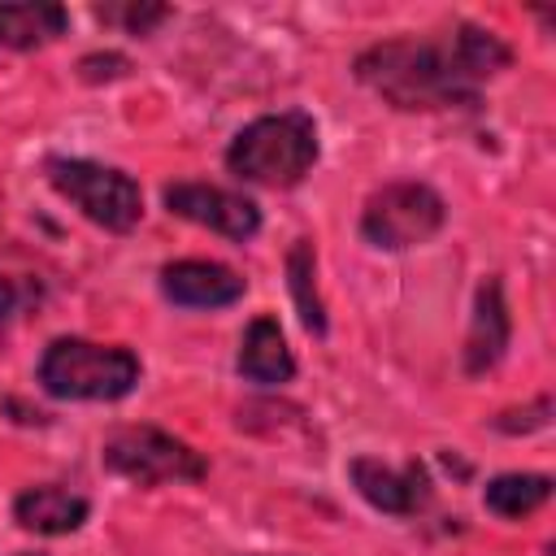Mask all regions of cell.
Listing matches in <instances>:
<instances>
[{"label": "cell", "instance_id": "cell-1", "mask_svg": "<svg viewBox=\"0 0 556 556\" xmlns=\"http://www.w3.org/2000/svg\"><path fill=\"white\" fill-rule=\"evenodd\" d=\"M513 65V48L482 26L460 22L443 39H387L356 56V78L395 109H473L478 87Z\"/></svg>", "mask_w": 556, "mask_h": 556}, {"label": "cell", "instance_id": "cell-2", "mask_svg": "<svg viewBox=\"0 0 556 556\" xmlns=\"http://www.w3.org/2000/svg\"><path fill=\"white\" fill-rule=\"evenodd\" d=\"M317 122L300 109L287 113H265L256 122H248L230 148H226V165L230 174H239L243 182L256 187H295L304 182V174L317 165Z\"/></svg>", "mask_w": 556, "mask_h": 556}, {"label": "cell", "instance_id": "cell-3", "mask_svg": "<svg viewBox=\"0 0 556 556\" xmlns=\"http://www.w3.org/2000/svg\"><path fill=\"white\" fill-rule=\"evenodd\" d=\"M139 382V356L122 343L52 339L39 356V387L56 400H122Z\"/></svg>", "mask_w": 556, "mask_h": 556}, {"label": "cell", "instance_id": "cell-4", "mask_svg": "<svg viewBox=\"0 0 556 556\" xmlns=\"http://www.w3.org/2000/svg\"><path fill=\"white\" fill-rule=\"evenodd\" d=\"M48 182L96 226L126 235L139 226L143 217V191L139 182L117 169V165H100L87 156H52L48 161Z\"/></svg>", "mask_w": 556, "mask_h": 556}, {"label": "cell", "instance_id": "cell-5", "mask_svg": "<svg viewBox=\"0 0 556 556\" xmlns=\"http://www.w3.org/2000/svg\"><path fill=\"white\" fill-rule=\"evenodd\" d=\"M104 469L135 486H161V482H200L208 473V460L178 434L156 426H122L100 447Z\"/></svg>", "mask_w": 556, "mask_h": 556}, {"label": "cell", "instance_id": "cell-6", "mask_svg": "<svg viewBox=\"0 0 556 556\" xmlns=\"http://www.w3.org/2000/svg\"><path fill=\"white\" fill-rule=\"evenodd\" d=\"M447 222V204L434 187L426 182H413V178H400V182H387L378 187L369 200H365V213H361V235L374 243V248H387V252H404V248H417L426 239H434Z\"/></svg>", "mask_w": 556, "mask_h": 556}, {"label": "cell", "instance_id": "cell-7", "mask_svg": "<svg viewBox=\"0 0 556 556\" xmlns=\"http://www.w3.org/2000/svg\"><path fill=\"white\" fill-rule=\"evenodd\" d=\"M165 208L195 222V226H208V230H217L235 243H243L261 230V208L248 195L213 187V182H169L165 187Z\"/></svg>", "mask_w": 556, "mask_h": 556}, {"label": "cell", "instance_id": "cell-8", "mask_svg": "<svg viewBox=\"0 0 556 556\" xmlns=\"http://www.w3.org/2000/svg\"><path fill=\"white\" fill-rule=\"evenodd\" d=\"M348 473H352L361 500L374 504L387 517H413L430 500V473H426L421 460H408L404 469H391L374 456H356L348 465Z\"/></svg>", "mask_w": 556, "mask_h": 556}, {"label": "cell", "instance_id": "cell-9", "mask_svg": "<svg viewBox=\"0 0 556 556\" xmlns=\"http://www.w3.org/2000/svg\"><path fill=\"white\" fill-rule=\"evenodd\" d=\"M161 291L182 308H222L243 295V278L217 261H169L161 269Z\"/></svg>", "mask_w": 556, "mask_h": 556}, {"label": "cell", "instance_id": "cell-10", "mask_svg": "<svg viewBox=\"0 0 556 556\" xmlns=\"http://www.w3.org/2000/svg\"><path fill=\"white\" fill-rule=\"evenodd\" d=\"M508 339H513V321H508L504 287H500V278H482V287H478V295H473L469 339H465V374L478 378V374H486L491 365H500Z\"/></svg>", "mask_w": 556, "mask_h": 556}, {"label": "cell", "instance_id": "cell-11", "mask_svg": "<svg viewBox=\"0 0 556 556\" xmlns=\"http://www.w3.org/2000/svg\"><path fill=\"white\" fill-rule=\"evenodd\" d=\"M13 517L22 530H35V534H74L91 517V504L78 491H65L56 482H39L13 500Z\"/></svg>", "mask_w": 556, "mask_h": 556}, {"label": "cell", "instance_id": "cell-12", "mask_svg": "<svg viewBox=\"0 0 556 556\" xmlns=\"http://www.w3.org/2000/svg\"><path fill=\"white\" fill-rule=\"evenodd\" d=\"M239 374L256 387H282L295 378V356L274 317H256L239 339Z\"/></svg>", "mask_w": 556, "mask_h": 556}, {"label": "cell", "instance_id": "cell-13", "mask_svg": "<svg viewBox=\"0 0 556 556\" xmlns=\"http://www.w3.org/2000/svg\"><path fill=\"white\" fill-rule=\"evenodd\" d=\"M70 26V13L48 0H9L0 4V48L30 52L52 39H61Z\"/></svg>", "mask_w": 556, "mask_h": 556}, {"label": "cell", "instance_id": "cell-14", "mask_svg": "<svg viewBox=\"0 0 556 556\" xmlns=\"http://www.w3.org/2000/svg\"><path fill=\"white\" fill-rule=\"evenodd\" d=\"M552 500V478L547 473H500L486 482L482 491V504L504 517V521H517V517H530L534 508H543Z\"/></svg>", "mask_w": 556, "mask_h": 556}, {"label": "cell", "instance_id": "cell-15", "mask_svg": "<svg viewBox=\"0 0 556 556\" xmlns=\"http://www.w3.org/2000/svg\"><path fill=\"white\" fill-rule=\"evenodd\" d=\"M287 287H291V300H295V313L304 321L308 334H326V304H321V291H317V252L308 239H295L291 252H287Z\"/></svg>", "mask_w": 556, "mask_h": 556}, {"label": "cell", "instance_id": "cell-16", "mask_svg": "<svg viewBox=\"0 0 556 556\" xmlns=\"http://www.w3.org/2000/svg\"><path fill=\"white\" fill-rule=\"evenodd\" d=\"M552 421V395H539L534 404H526V408H508V413H500L495 417V430H504V434H521V430H543Z\"/></svg>", "mask_w": 556, "mask_h": 556}, {"label": "cell", "instance_id": "cell-17", "mask_svg": "<svg viewBox=\"0 0 556 556\" xmlns=\"http://www.w3.org/2000/svg\"><path fill=\"white\" fill-rule=\"evenodd\" d=\"M104 17H117V22H126V30L130 35H148L156 22H165L169 17V9L165 4H130V9H100Z\"/></svg>", "mask_w": 556, "mask_h": 556}, {"label": "cell", "instance_id": "cell-18", "mask_svg": "<svg viewBox=\"0 0 556 556\" xmlns=\"http://www.w3.org/2000/svg\"><path fill=\"white\" fill-rule=\"evenodd\" d=\"M78 70H83L87 83H100V78H122V74L130 70V61L117 56V52H96V56H83Z\"/></svg>", "mask_w": 556, "mask_h": 556}, {"label": "cell", "instance_id": "cell-19", "mask_svg": "<svg viewBox=\"0 0 556 556\" xmlns=\"http://www.w3.org/2000/svg\"><path fill=\"white\" fill-rule=\"evenodd\" d=\"M22 556H39V552H22Z\"/></svg>", "mask_w": 556, "mask_h": 556}]
</instances>
